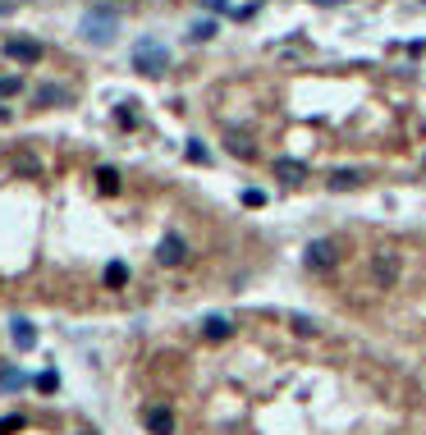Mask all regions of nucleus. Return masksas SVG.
<instances>
[{
	"mask_svg": "<svg viewBox=\"0 0 426 435\" xmlns=\"http://www.w3.org/2000/svg\"><path fill=\"white\" fill-rule=\"evenodd\" d=\"M133 69L147 74V79H161V74L170 69L166 42H156V37H138V42H133Z\"/></svg>",
	"mask_w": 426,
	"mask_h": 435,
	"instance_id": "obj_1",
	"label": "nucleus"
},
{
	"mask_svg": "<svg viewBox=\"0 0 426 435\" xmlns=\"http://www.w3.org/2000/svg\"><path fill=\"white\" fill-rule=\"evenodd\" d=\"M120 33V14L115 9H87L83 14V42L87 46H110Z\"/></svg>",
	"mask_w": 426,
	"mask_h": 435,
	"instance_id": "obj_2",
	"label": "nucleus"
},
{
	"mask_svg": "<svg viewBox=\"0 0 426 435\" xmlns=\"http://www.w3.org/2000/svg\"><path fill=\"white\" fill-rule=\"evenodd\" d=\"M303 261H307V270L326 275V270L340 266V243H335V238H312V243H307V253H303Z\"/></svg>",
	"mask_w": 426,
	"mask_h": 435,
	"instance_id": "obj_3",
	"label": "nucleus"
},
{
	"mask_svg": "<svg viewBox=\"0 0 426 435\" xmlns=\"http://www.w3.org/2000/svg\"><path fill=\"white\" fill-rule=\"evenodd\" d=\"M0 55L14 64H37L42 60V42H28V37H5L0 42Z\"/></svg>",
	"mask_w": 426,
	"mask_h": 435,
	"instance_id": "obj_4",
	"label": "nucleus"
},
{
	"mask_svg": "<svg viewBox=\"0 0 426 435\" xmlns=\"http://www.w3.org/2000/svg\"><path fill=\"white\" fill-rule=\"evenodd\" d=\"M33 105H42V110H60V105H74V92L64 83H42V87H33Z\"/></svg>",
	"mask_w": 426,
	"mask_h": 435,
	"instance_id": "obj_5",
	"label": "nucleus"
},
{
	"mask_svg": "<svg viewBox=\"0 0 426 435\" xmlns=\"http://www.w3.org/2000/svg\"><path fill=\"white\" fill-rule=\"evenodd\" d=\"M183 257H188L183 234H166V238L156 243V261H161V266H183Z\"/></svg>",
	"mask_w": 426,
	"mask_h": 435,
	"instance_id": "obj_6",
	"label": "nucleus"
},
{
	"mask_svg": "<svg viewBox=\"0 0 426 435\" xmlns=\"http://www.w3.org/2000/svg\"><path fill=\"white\" fill-rule=\"evenodd\" d=\"M9 340H14L18 353H33L37 348V325L28 321V316H14V321H9Z\"/></svg>",
	"mask_w": 426,
	"mask_h": 435,
	"instance_id": "obj_7",
	"label": "nucleus"
},
{
	"mask_svg": "<svg viewBox=\"0 0 426 435\" xmlns=\"http://www.w3.org/2000/svg\"><path fill=\"white\" fill-rule=\"evenodd\" d=\"M275 179L280 183H303L307 179V161H294V156H275Z\"/></svg>",
	"mask_w": 426,
	"mask_h": 435,
	"instance_id": "obj_8",
	"label": "nucleus"
},
{
	"mask_svg": "<svg viewBox=\"0 0 426 435\" xmlns=\"http://www.w3.org/2000/svg\"><path fill=\"white\" fill-rule=\"evenodd\" d=\"M142 427L151 435H174V412L170 408H142Z\"/></svg>",
	"mask_w": 426,
	"mask_h": 435,
	"instance_id": "obj_9",
	"label": "nucleus"
},
{
	"mask_svg": "<svg viewBox=\"0 0 426 435\" xmlns=\"http://www.w3.org/2000/svg\"><path fill=\"white\" fill-rule=\"evenodd\" d=\"M229 335H234V321H229V316H207V321H202V340L220 344V340H229Z\"/></svg>",
	"mask_w": 426,
	"mask_h": 435,
	"instance_id": "obj_10",
	"label": "nucleus"
},
{
	"mask_svg": "<svg viewBox=\"0 0 426 435\" xmlns=\"http://www.w3.org/2000/svg\"><path fill=\"white\" fill-rule=\"evenodd\" d=\"M225 151H229V156H238V161H253V156H257L253 138H243V133H229V138H225Z\"/></svg>",
	"mask_w": 426,
	"mask_h": 435,
	"instance_id": "obj_11",
	"label": "nucleus"
},
{
	"mask_svg": "<svg viewBox=\"0 0 426 435\" xmlns=\"http://www.w3.org/2000/svg\"><path fill=\"white\" fill-rule=\"evenodd\" d=\"M362 183V170H335L330 174V192H348V188H357Z\"/></svg>",
	"mask_w": 426,
	"mask_h": 435,
	"instance_id": "obj_12",
	"label": "nucleus"
},
{
	"mask_svg": "<svg viewBox=\"0 0 426 435\" xmlns=\"http://www.w3.org/2000/svg\"><path fill=\"white\" fill-rule=\"evenodd\" d=\"M101 279H105V289H124V284H129V266H124V261H110Z\"/></svg>",
	"mask_w": 426,
	"mask_h": 435,
	"instance_id": "obj_13",
	"label": "nucleus"
},
{
	"mask_svg": "<svg viewBox=\"0 0 426 435\" xmlns=\"http://www.w3.org/2000/svg\"><path fill=\"white\" fill-rule=\"evenodd\" d=\"M18 385H23V371H18V366H0V394H14Z\"/></svg>",
	"mask_w": 426,
	"mask_h": 435,
	"instance_id": "obj_14",
	"label": "nucleus"
},
{
	"mask_svg": "<svg viewBox=\"0 0 426 435\" xmlns=\"http://www.w3.org/2000/svg\"><path fill=\"white\" fill-rule=\"evenodd\" d=\"M188 37L192 42H211V37H216V18H197V23L188 28Z\"/></svg>",
	"mask_w": 426,
	"mask_h": 435,
	"instance_id": "obj_15",
	"label": "nucleus"
},
{
	"mask_svg": "<svg viewBox=\"0 0 426 435\" xmlns=\"http://www.w3.org/2000/svg\"><path fill=\"white\" fill-rule=\"evenodd\" d=\"M14 174H23V179H42V161L18 156V161H14Z\"/></svg>",
	"mask_w": 426,
	"mask_h": 435,
	"instance_id": "obj_16",
	"label": "nucleus"
},
{
	"mask_svg": "<svg viewBox=\"0 0 426 435\" xmlns=\"http://www.w3.org/2000/svg\"><path fill=\"white\" fill-rule=\"evenodd\" d=\"M394 275H399V261H394V257H381V261H376V279H385V284H390Z\"/></svg>",
	"mask_w": 426,
	"mask_h": 435,
	"instance_id": "obj_17",
	"label": "nucleus"
},
{
	"mask_svg": "<svg viewBox=\"0 0 426 435\" xmlns=\"http://www.w3.org/2000/svg\"><path fill=\"white\" fill-rule=\"evenodd\" d=\"M96 188H101V192H120V174H115V170H96Z\"/></svg>",
	"mask_w": 426,
	"mask_h": 435,
	"instance_id": "obj_18",
	"label": "nucleus"
},
{
	"mask_svg": "<svg viewBox=\"0 0 426 435\" xmlns=\"http://www.w3.org/2000/svg\"><path fill=\"white\" fill-rule=\"evenodd\" d=\"M23 427H28V417H18V412L0 417V435H9V431H23Z\"/></svg>",
	"mask_w": 426,
	"mask_h": 435,
	"instance_id": "obj_19",
	"label": "nucleus"
},
{
	"mask_svg": "<svg viewBox=\"0 0 426 435\" xmlns=\"http://www.w3.org/2000/svg\"><path fill=\"white\" fill-rule=\"evenodd\" d=\"M23 92V83L14 79V74H5V79H0V96H18Z\"/></svg>",
	"mask_w": 426,
	"mask_h": 435,
	"instance_id": "obj_20",
	"label": "nucleus"
},
{
	"mask_svg": "<svg viewBox=\"0 0 426 435\" xmlns=\"http://www.w3.org/2000/svg\"><path fill=\"white\" fill-rule=\"evenodd\" d=\"M188 161H202V166H207V161H211V156H207V147H202V142H197V138H192V142H188Z\"/></svg>",
	"mask_w": 426,
	"mask_h": 435,
	"instance_id": "obj_21",
	"label": "nucleus"
},
{
	"mask_svg": "<svg viewBox=\"0 0 426 435\" xmlns=\"http://www.w3.org/2000/svg\"><path fill=\"white\" fill-rule=\"evenodd\" d=\"M294 330L298 335H316V321H312V316H294Z\"/></svg>",
	"mask_w": 426,
	"mask_h": 435,
	"instance_id": "obj_22",
	"label": "nucleus"
},
{
	"mask_svg": "<svg viewBox=\"0 0 426 435\" xmlns=\"http://www.w3.org/2000/svg\"><path fill=\"white\" fill-rule=\"evenodd\" d=\"M261 202H266V192H261V188H243V207H261Z\"/></svg>",
	"mask_w": 426,
	"mask_h": 435,
	"instance_id": "obj_23",
	"label": "nucleus"
},
{
	"mask_svg": "<svg viewBox=\"0 0 426 435\" xmlns=\"http://www.w3.org/2000/svg\"><path fill=\"white\" fill-rule=\"evenodd\" d=\"M207 9H225V0H207Z\"/></svg>",
	"mask_w": 426,
	"mask_h": 435,
	"instance_id": "obj_24",
	"label": "nucleus"
},
{
	"mask_svg": "<svg viewBox=\"0 0 426 435\" xmlns=\"http://www.w3.org/2000/svg\"><path fill=\"white\" fill-rule=\"evenodd\" d=\"M74 435H96V431H74Z\"/></svg>",
	"mask_w": 426,
	"mask_h": 435,
	"instance_id": "obj_25",
	"label": "nucleus"
},
{
	"mask_svg": "<svg viewBox=\"0 0 426 435\" xmlns=\"http://www.w3.org/2000/svg\"><path fill=\"white\" fill-rule=\"evenodd\" d=\"M0 14H9V5H0Z\"/></svg>",
	"mask_w": 426,
	"mask_h": 435,
	"instance_id": "obj_26",
	"label": "nucleus"
},
{
	"mask_svg": "<svg viewBox=\"0 0 426 435\" xmlns=\"http://www.w3.org/2000/svg\"><path fill=\"white\" fill-rule=\"evenodd\" d=\"M422 170H426V156H422Z\"/></svg>",
	"mask_w": 426,
	"mask_h": 435,
	"instance_id": "obj_27",
	"label": "nucleus"
},
{
	"mask_svg": "<svg viewBox=\"0 0 426 435\" xmlns=\"http://www.w3.org/2000/svg\"><path fill=\"white\" fill-rule=\"evenodd\" d=\"M321 5H330V0H321Z\"/></svg>",
	"mask_w": 426,
	"mask_h": 435,
	"instance_id": "obj_28",
	"label": "nucleus"
}]
</instances>
